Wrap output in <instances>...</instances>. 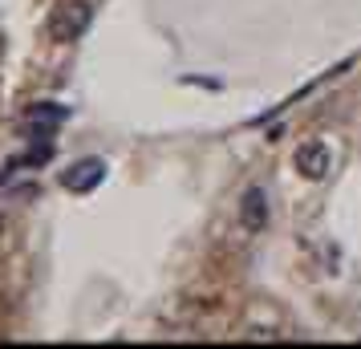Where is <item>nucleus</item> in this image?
<instances>
[{"label":"nucleus","mask_w":361,"mask_h":349,"mask_svg":"<svg viewBox=\"0 0 361 349\" xmlns=\"http://www.w3.org/2000/svg\"><path fill=\"white\" fill-rule=\"evenodd\" d=\"M69 110L66 106H53V102H37L33 110H25V126H57L66 122Z\"/></svg>","instance_id":"nucleus-5"},{"label":"nucleus","mask_w":361,"mask_h":349,"mask_svg":"<svg viewBox=\"0 0 361 349\" xmlns=\"http://www.w3.org/2000/svg\"><path fill=\"white\" fill-rule=\"evenodd\" d=\"M90 20H94V4L90 0H61L49 20V33L57 45H73V41H82Z\"/></svg>","instance_id":"nucleus-1"},{"label":"nucleus","mask_w":361,"mask_h":349,"mask_svg":"<svg viewBox=\"0 0 361 349\" xmlns=\"http://www.w3.org/2000/svg\"><path fill=\"white\" fill-rule=\"evenodd\" d=\"M293 166L300 171V179L317 183V179H325V175H329V166H333V154H329L325 142H305V147L293 154Z\"/></svg>","instance_id":"nucleus-3"},{"label":"nucleus","mask_w":361,"mask_h":349,"mask_svg":"<svg viewBox=\"0 0 361 349\" xmlns=\"http://www.w3.org/2000/svg\"><path fill=\"white\" fill-rule=\"evenodd\" d=\"M102 183H106V163L102 159H78L69 171H61V187L73 191V195H90Z\"/></svg>","instance_id":"nucleus-2"},{"label":"nucleus","mask_w":361,"mask_h":349,"mask_svg":"<svg viewBox=\"0 0 361 349\" xmlns=\"http://www.w3.org/2000/svg\"><path fill=\"white\" fill-rule=\"evenodd\" d=\"M4 232H8V219H4V212H0V240H4Z\"/></svg>","instance_id":"nucleus-6"},{"label":"nucleus","mask_w":361,"mask_h":349,"mask_svg":"<svg viewBox=\"0 0 361 349\" xmlns=\"http://www.w3.org/2000/svg\"><path fill=\"white\" fill-rule=\"evenodd\" d=\"M240 224L247 232H264L268 228V191L264 187H247L240 200Z\"/></svg>","instance_id":"nucleus-4"}]
</instances>
